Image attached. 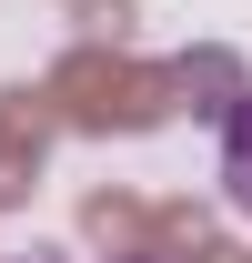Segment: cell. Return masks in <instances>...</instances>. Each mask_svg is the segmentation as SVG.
I'll return each instance as SVG.
<instances>
[{
	"label": "cell",
	"mask_w": 252,
	"mask_h": 263,
	"mask_svg": "<svg viewBox=\"0 0 252 263\" xmlns=\"http://www.w3.org/2000/svg\"><path fill=\"white\" fill-rule=\"evenodd\" d=\"M0 263H61V253H0Z\"/></svg>",
	"instance_id": "7a4b0ae2"
},
{
	"label": "cell",
	"mask_w": 252,
	"mask_h": 263,
	"mask_svg": "<svg viewBox=\"0 0 252 263\" xmlns=\"http://www.w3.org/2000/svg\"><path fill=\"white\" fill-rule=\"evenodd\" d=\"M222 202L252 223V91L222 111Z\"/></svg>",
	"instance_id": "6da1fadb"
}]
</instances>
